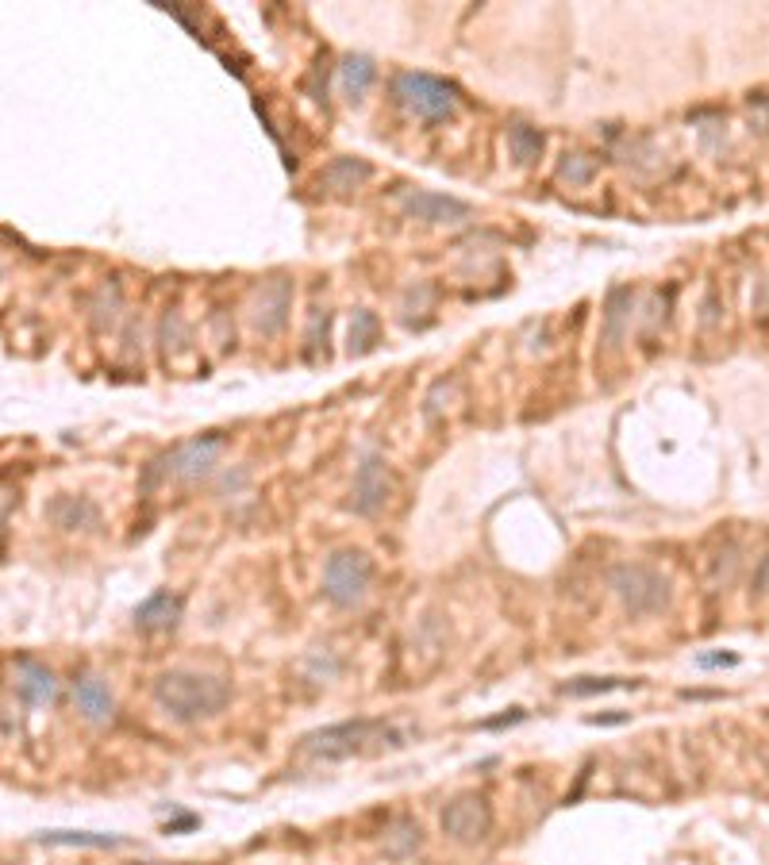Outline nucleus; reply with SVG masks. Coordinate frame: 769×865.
<instances>
[{
    "label": "nucleus",
    "instance_id": "obj_1",
    "mask_svg": "<svg viewBox=\"0 0 769 865\" xmlns=\"http://www.w3.org/2000/svg\"><path fill=\"white\" fill-rule=\"evenodd\" d=\"M154 704L162 708V716L174 723H200V719L220 716L231 704V685L216 673H200V669H170L154 677Z\"/></svg>",
    "mask_w": 769,
    "mask_h": 865
},
{
    "label": "nucleus",
    "instance_id": "obj_2",
    "mask_svg": "<svg viewBox=\"0 0 769 865\" xmlns=\"http://www.w3.org/2000/svg\"><path fill=\"white\" fill-rule=\"evenodd\" d=\"M300 746L312 762H347V758L373 754V750H400L404 731H397L385 719H343V723H331V727L304 735Z\"/></svg>",
    "mask_w": 769,
    "mask_h": 865
},
{
    "label": "nucleus",
    "instance_id": "obj_3",
    "mask_svg": "<svg viewBox=\"0 0 769 865\" xmlns=\"http://www.w3.org/2000/svg\"><path fill=\"white\" fill-rule=\"evenodd\" d=\"M608 589L616 593L627 616H658L673 600V585L662 569L643 562H620L608 573Z\"/></svg>",
    "mask_w": 769,
    "mask_h": 865
},
{
    "label": "nucleus",
    "instance_id": "obj_4",
    "mask_svg": "<svg viewBox=\"0 0 769 865\" xmlns=\"http://www.w3.org/2000/svg\"><path fill=\"white\" fill-rule=\"evenodd\" d=\"M393 97L416 120H450L458 112V89L447 85L443 77L416 74V70L393 77Z\"/></svg>",
    "mask_w": 769,
    "mask_h": 865
},
{
    "label": "nucleus",
    "instance_id": "obj_5",
    "mask_svg": "<svg viewBox=\"0 0 769 865\" xmlns=\"http://www.w3.org/2000/svg\"><path fill=\"white\" fill-rule=\"evenodd\" d=\"M220 450H224L220 435H200V439H189V443H177L170 454H162L147 470L143 489H154L158 481H197L204 473H212Z\"/></svg>",
    "mask_w": 769,
    "mask_h": 865
},
{
    "label": "nucleus",
    "instance_id": "obj_6",
    "mask_svg": "<svg viewBox=\"0 0 769 865\" xmlns=\"http://www.w3.org/2000/svg\"><path fill=\"white\" fill-rule=\"evenodd\" d=\"M373 562L366 550H335L323 566V596L335 608H354L370 593Z\"/></svg>",
    "mask_w": 769,
    "mask_h": 865
},
{
    "label": "nucleus",
    "instance_id": "obj_7",
    "mask_svg": "<svg viewBox=\"0 0 769 865\" xmlns=\"http://www.w3.org/2000/svg\"><path fill=\"white\" fill-rule=\"evenodd\" d=\"M393 496V473L385 466L381 454H366L362 466L354 473V489H350V512L354 516H377Z\"/></svg>",
    "mask_w": 769,
    "mask_h": 865
},
{
    "label": "nucleus",
    "instance_id": "obj_8",
    "mask_svg": "<svg viewBox=\"0 0 769 865\" xmlns=\"http://www.w3.org/2000/svg\"><path fill=\"white\" fill-rule=\"evenodd\" d=\"M493 827V812H489V800L477 796V792H462L454 796L447 808H443V831H447L454 842H481Z\"/></svg>",
    "mask_w": 769,
    "mask_h": 865
},
{
    "label": "nucleus",
    "instance_id": "obj_9",
    "mask_svg": "<svg viewBox=\"0 0 769 865\" xmlns=\"http://www.w3.org/2000/svg\"><path fill=\"white\" fill-rule=\"evenodd\" d=\"M289 308H293V281L289 277H273L262 285L258 293V304H254V327L262 335H277L285 320H289Z\"/></svg>",
    "mask_w": 769,
    "mask_h": 865
},
{
    "label": "nucleus",
    "instance_id": "obj_10",
    "mask_svg": "<svg viewBox=\"0 0 769 865\" xmlns=\"http://www.w3.org/2000/svg\"><path fill=\"white\" fill-rule=\"evenodd\" d=\"M404 204V216L423 223H462L470 220V204L458 197H443V193H408L400 200Z\"/></svg>",
    "mask_w": 769,
    "mask_h": 865
},
{
    "label": "nucleus",
    "instance_id": "obj_11",
    "mask_svg": "<svg viewBox=\"0 0 769 865\" xmlns=\"http://www.w3.org/2000/svg\"><path fill=\"white\" fill-rule=\"evenodd\" d=\"M74 704L89 723H112L116 719V696L108 689V681H100L97 673H85V677L74 681Z\"/></svg>",
    "mask_w": 769,
    "mask_h": 865
},
{
    "label": "nucleus",
    "instance_id": "obj_12",
    "mask_svg": "<svg viewBox=\"0 0 769 865\" xmlns=\"http://www.w3.org/2000/svg\"><path fill=\"white\" fill-rule=\"evenodd\" d=\"M47 516L62 531H85V527H97L100 523L97 504L89 496H54L47 504Z\"/></svg>",
    "mask_w": 769,
    "mask_h": 865
},
{
    "label": "nucleus",
    "instance_id": "obj_13",
    "mask_svg": "<svg viewBox=\"0 0 769 865\" xmlns=\"http://www.w3.org/2000/svg\"><path fill=\"white\" fill-rule=\"evenodd\" d=\"M181 596L174 593H150L139 608H135V627L139 631H170L181 619Z\"/></svg>",
    "mask_w": 769,
    "mask_h": 865
},
{
    "label": "nucleus",
    "instance_id": "obj_14",
    "mask_svg": "<svg viewBox=\"0 0 769 865\" xmlns=\"http://www.w3.org/2000/svg\"><path fill=\"white\" fill-rule=\"evenodd\" d=\"M16 692L24 696L27 704H50L58 696V681L43 662H31V658H20L16 666Z\"/></svg>",
    "mask_w": 769,
    "mask_h": 865
},
{
    "label": "nucleus",
    "instance_id": "obj_15",
    "mask_svg": "<svg viewBox=\"0 0 769 865\" xmlns=\"http://www.w3.org/2000/svg\"><path fill=\"white\" fill-rule=\"evenodd\" d=\"M385 854L393 858V862H404V858H412L416 850L423 846V831H420V823L416 819H408V816H397L389 827H385Z\"/></svg>",
    "mask_w": 769,
    "mask_h": 865
},
{
    "label": "nucleus",
    "instance_id": "obj_16",
    "mask_svg": "<svg viewBox=\"0 0 769 865\" xmlns=\"http://www.w3.org/2000/svg\"><path fill=\"white\" fill-rule=\"evenodd\" d=\"M370 173L373 170L362 162V158H335V162L320 173V185L323 189H331V193H350V189L366 185Z\"/></svg>",
    "mask_w": 769,
    "mask_h": 865
},
{
    "label": "nucleus",
    "instance_id": "obj_17",
    "mask_svg": "<svg viewBox=\"0 0 769 865\" xmlns=\"http://www.w3.org/2000/svg\"><path fill=\"white\" fill-rule=\"evenodd\" d=\"M43 846H85V850H116L127 846L124 835H97V831H43Z\"/></svg>",
    "mask_w": 769,
    "mask_h": 865
},
{
    "label": "nucleus",
    "instance_id": "obj_18",
    "mask_svg": "<svg viewBox=\"0 0 769 865\" xmlns=\"http://www.w3.org/2000/svg\"><path fill=\"white\" fill-rule=\"evenodd\" d=\"M508 150L520 166H531L543 154V131L531 124H512L508 127Z\"/></svg>",
    "mask_w": 769,
    "mask_h": 865
},
{
    "label": "nucleus",
    "instance_id": "obj_19",
    "mask_svg": "<svg viewBox=\"0 0 769 865\" xmlns=\"http://www.w3.org/2000/svg\"><path fill=\"white\" fill-rule=\"evenodd\" d=\"M343 89H347V97L350 100H358V97H366L370 93V85H373V77H377V66H373V58H366V54H354V58H347L343 62Z\"/></svg>",
    "mask_w": 769,
    "mask_h": 865
},
{
    "label": "nucleus",
    "instance_id": "obj_20",
    "mask_svg": "<svg viewBox=\"0 0 769 865\" xmlns=\"http://www.w3.org/2000/svg\"><path fill=\"white\" fill-rule=\"evenodd\" d=\"M616 689H639V681L631 677H577L566 685V696H577V700H585V696H604V692H616Z\"/></svg>",
    "mask_w": 769,
    "mask_h": 865
},
{
    "label": "nucleus",
    "instance_id": "obj_21",
    "mask_svg": "<svg viewBox=\"0 0 769 865\" xmlns=\"http://www.w3.org/2000/svg\"><path fill=\"white\" fill-rule=\"evenodd\" d=\"M377 331H381V323H377V316L373 312H354V323H350V350L354 354H366L373 343H377Z\"/></svg>",
    "mask_w": 769,
    "mask_h": 865
},
{
    "label": "nucleus",
    "instance_id": "obj_22",
    "mask_svg": "<svg viewBox=\"0 0 769 865\" xmlns=\"http://www.w3.org/2000/svg\"><path fill=\"white\" fill-rule=\"evenodd\" d=\"M558 177L570 181V185H589V181L596 177V162L593 158H585V154H566L562 166H558Z\"/></svg>",
    "mask_w": 769,
    "mask_h": 865
},
{
    "label": "nucleus",
    "instance_id": "obj_23",
    "mask_svg": "<svg viewBox=\"0 0 769 865\" xmlns=\"http://www.w3.org/2000/svg\"><path fill=\"white\" fill-rule=\"evenodd\" d=\"M623 300H631L627 289H612V297H608V312H604V320H608V343H616L620 339V327H623Z\"/></svg>",
    "mask_w": 769,
    "mask_h": 865
},
{
    "label": "nucleus",
    "instance_id": "obj_24",
    "mask_svg": "<svg viewBox=\"0 0 769 865\" xmlns=\"http://www.w3.org/2000/svg\"><path fill=\"white\" fill-rule=\"evenodd\" d=\"M696 666H700V669L739 666V654H731V650H720V654H700V658H696Z\"/></svg>",
    "mask_w": 769,
    "mask_h": 865
},
{
    "label": "nucleus",
    "instance_id": "obj_25",
    "mask_svg": "<svg viewBox=\"0 0 769 865\" xmlns=\"http://www.w3.org/2000/svg\"><path fill=\"white\" fill-rule=\"evenodd\" d=\"M523 719H527V712H523V708H512V712H508V716H500V719H489V723H485V727H489V731H497V727H512V723H523Z\"/></svg>",
    "mask_w": 769,
    "mask_h": 865
},
{
    "label": "nucleus",
    "instance_id": "obj_26",
    "mask_svg": "<svg viewBox=\"0 0 769 865\" xmlns=\"http://www.w3.org/2000/svg\"><path fill=\"white\" fill-rule=\"evenodd\" d=\"M589 723H593V727H620V723H631V716H627V712H616V716H593Z\"/></svg>",
    "mask_w": 769,
    "mask_h": 865
},
{
    "label": "nucleus",
    "instance_id": "obj_27",
    "mask_svg": "<svg viewBox=\"0 0 769 865\" xmlns=\"http://www.w3.org/2000/svg\"><path fill=\"white\" fill-rule=\"evenodd\" d=\"M8 504H12V496L0 493V523H4V512H8Z\"/></svg>",
    "mask_w": 769,
    "mask_h": 865
},
{
    "label": "nucleus",
    "instance_id": "obj_28",
    "mask_svg": "<svg viewBox=\"0 0 769 865\" xmlns=\"http://www.w3.org/2000/svg\"><path fill=\"white\" fill-rule=\"evenodd\" d=\"M0 865H4V862H0Z\"/></svg>",
    "mask_w": 769,
    "mask_h": 865
}]
</instances>
